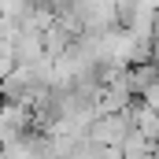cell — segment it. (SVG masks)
Returning a JSON list of instances; mask_svg holds the SVG:
<instances>
[{
	"mask_svg": "<svg viewBox=\"0 0 159 159\" xmlns=\"http://www.w3.org/2000/svg\"><path fill=\"white\" fill-rule=\"evenodd\" d=\"M0 159H4V152H0Z\"/></svg>",
	"mask_w": 159,
	"mask_h": 159,
	"instance_id": "cell-1",
	"label": "cell"
}]
</instances>
